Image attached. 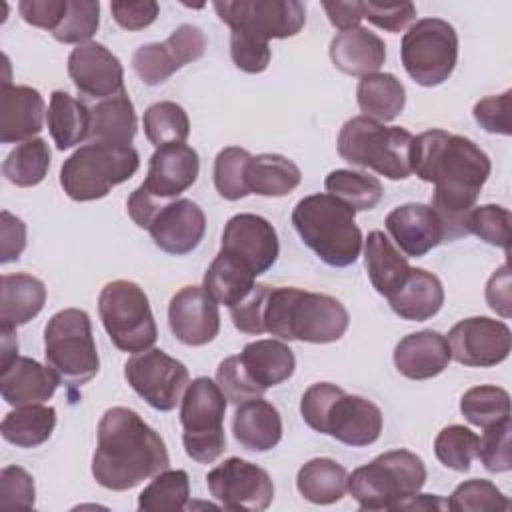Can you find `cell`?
Masks as SVG:
<instances>
[{
    "instance_id": "cell-28",
    "label": "cell",
    "mask_w": 512,
    "mask_h": 512,
    "mask_svg": "<svg viewBox=\"0 0 512 512\" xmlns=\"http://www.w3.org/2000/svg\"><path fill=\"white\" fill-rule=\"evenodd\" d=\"M386 300L400 318L424 322L440 312L444 304V288L432 272L424 268H410L404 282Z\"/></svg>"
},
{
    "instance_id": "cell-10",
    "label": "cell",
    "mask_w": 512,
    "mask_h": 512,
    "mask_svg": "<svg viewBox=\"0 0 512 512\" xmlns=\"http://www.w3.org/2000/svg\"><path fill=\"white\" fill-rule=\"evenodd\" d=\"M98 314L112 344L122 352H144L158 338L148 296L136 282H108L98 296Z\"/></svg>"
},
{
    "instance_id": "cell-40",
    "label": "cell",
    "mask_w": 512,
    "mask_h": 512,
    "mask_svg": "<svg viewBox=\"0 0 512 512\" xmlns=\"http://www.w3.org/2000/svg\"><path fill=\"white\" fill-rule=\"evenodd\" d=\"M324 188L330 196L342 200L354 212L376 208L384 196V188L376 176L348 168L332 170L324 180Z\"/></svg>"
},
{
    "instance_id": "cell-47",
    "label": "cell",
    "mask_w": 512,
    "mask_h": 512,
    "mask_svg": "<svg viewBox=\"0 0 512 512\" xmlns=\"http://www.w3.org/2000/svg\"><path fill=\"white\" fill-rule=\"evenodd\" d=\"M446 502L448 510L454 512H502L510 508V500L490 480L482 478L458 484Z\"/></svg>"
},
{
    "instance_id": "cell-37",
    "label": "cell",
    "mask_w": 512,
    "mask_h": 512,
    "mask_svg": "<svg viewBox=\"0 0 512 512\" xmlns=\"http://www.w3.org/2000/svg\"><path fill=\"white\" fill-rule=\"evenodd\" d=\"M46 122L56 148L68 150L88 138L90 108L84 102L72 98L68 92L56 90L50 96Z\"/></svg>"
},
{
    "instance_id": "cell-13",
    "label": "cell",
    "mask_w": 512,
    "mask_h": 512,
    "mask_svg": "<svg viewBox=\"0 0 512 512\" xmlns=\"http://www.w3.org/2000/svg\"><path fill=\"white\" fill-rule=\"evenodd\" d=\"M214 10L230 30L264 42L292 38L306 24V6L298 0H224L214 2Z\"/></svg>"
},
{
    "instance_id": "cell-42",
    "label": "cell",
    "mask_w": 512,
    "mask_h": 512,
    "mask_svg": "<svg viewBox=\"0 0 512 512\" xmlns=\"http://www.w3.org/2000/svg\"><path fill=\"white\" fill-rule=\"evenodd\" d=\"M142 124L146 138L156 148L168 144H184L190 134V120L186 110L170 100H162L148 106Z\"/></svg>"
},
{
    "instance_id": "cell-44",
    "label": "cell",
    "mask_w": 512,
    "mask_h": 512,
    "mask_svg": "<svg viewBox=\"0 0 512 512\" xmlns=\"http://www.w3.org/2000/svg\"><path fill=\"white\" fill-rule=\"evenodd\" d=\"M462 416L480 428L510 418V394L492 384H482L466 390L460 398Z\"/></svg>"
},
{
    "instance_id": "cell-6",
    "label": "cell",
    "mask_w": 512,
    "mask_h": 512,
    "mask_svg": "<svg viewBox=\"0 0 512 512\" xmlns=\"http://www.w3.org/2000/svg\"><path fill=\"white\" fill-rule=\"evenodd\" d=\"M414 136L400 126H384L368 116L346 120L338 134V154L352 166L370 168L390 180L412 174Z\"/></svg>"
},
{
    "instance_id": "cell-7",
    "label": "cell",
    "mask_w": 512,
    "mask_h": 512,
    "mask_svg": "<svg viewBox=\"0 0 512 512\" xmlns=\"http://www.w3.org/2000/svg\"><path fill=\"white\" fill-rule=\"evenodd\" d=\"M426 482L422 458L410 450H390L348 476V492L362 510H398Z\"/></svg>"
},
{
    "instance_id": "cell-23",
    "label": "cell",
    "mask_w": 512,
    "mask_h": 512,
    "mask_svg": "<svg viewBox=\"0 0 512 512\" xmlns=\"http://www.w3.org/2000/svg\"><path fill=\"white\" fill-rule=\"evenodd\" d=\"M384 224L396 246L410 258H422L444 242L440 218L430 204L410 202L396 206Z\"/></svg>"
},
{
    "instance_id": "cell-54",
    "label": "cell",
    "mask_w": 512,
    "mask_h": 512,
    "mask_svg": "<svg viewBox=\"0 0 512 512\" xmlns=\"http://www.w3.org/2000/svg\"><path fill=\"white\" fill-rule=\"evenodd\" d=\"M362 18L386 32H400L416 18V6L412 2H362Z\"/></svg>"
},
{
    "instance_id": "cell-18",
    "label": "cell",
    "mask_w": 512,
    "mask_h": 512,
    "mask_svg": "<svg viewBox=\"0 0 512 512\" xmlns=\"http://www.w3.org/2000/svg\"><path fill=\"white\" fill-rule=\"evenodd\" d=\"M168 324L182 344L204 346L220 332L218 302L204 286H184L168 304Z\"/></svg>"
},
{
    "instance_id": "cell-51",
    "label": "cell",
    "mask_w": 512,
    "mask_h": 512,
    "mask_svg": "<svg viewBox=\"0 0 512 512\" xmlns=\"http://www.w3.org/2000/svg\"><path fill=\"white\" fill-rule=\"evenodd\" d=\"M216 384L232 404H242L254 398H262L264 390L248 376L238 356L224 358L216 368Z\"/></svg>"
},
{
    "instance_id": "cell-33",
    "label": "cell",
    "mask_w": 512,
    "mask_h": 512,
    "mask_svg": "<svg viewBox=\"0 0 512 512\" xmlns=\"http://www.w3.org/2000/svg\"><path fill=\"white\" fill-rule=\"evenodd\" d=\"M364 264L378 294L388 298L408 276L410 266L382 230H372L364 242Z\"/></svg>"
},
{
    "instance_id": "cell-34",
    "label": "cell",
    "mask_w": 512,
    "mask_h": 512,
    "mask_svg": "<svg viewBox=\"0 0 512 512\" xmlns=\"http://www.w3.org/2000/svg\"><path fill=\"white\" fill-rule=\"evenodd\" d=\"M136 112L132 100L124 94L100 100L90 108V142H108L130 146L136 136Z\"/></svg>"
},
{
    "instance_id": "cell-25",
    "label": "cell",
    "mask_w": 512,
    "mask_h": 512,
    "mask_svg": "<svg viewBox=\"0 0 512 512\" xmlns=\"http://www.w3.org/2000/svg\"><path fill=\"white\" fill-rule=\"evenodd\" d=\"M58 384L60 380L48 364L42 366L38 360L28 356H16L0 368L2 398L14 408L42 404L44 400L52 398Z\"/></svg>"
},
{
    "instance_id": "cell-22",
    "label": "cell",
    "mask_w": 512,
    "mask_h": 512,
    "mask_svg": "<svg viewBox=\"0 0 512 512\" xmlns=\"http://www.w3.org/2000/svg\"><path fill=\"white\" fill-rule=\"evenodd\" d=\"M200 158L188 144L156 148L148 162V174L140 184L152 198L164 202L186 192L198 178Z\"/></svg>"
},
{
    "instance_id": "cell-57",
    "label": "cell",
    "mask_w": 512,
    "mask_h": 512,
    "mask_svg": "<svg viewBox=\"0 0 512 512\" xmlns=\"http://www.w3.org/2000/svg\"><path fill=\"white\" fill-rule=\"evenodd\" d=\"M110 12L120 28L136 32V30L148 28L158 18L160 6L154 0H136V2L114 0L110 4Z\"/></svg>"
},
{
    "instance_id": "cell-16",
    "label": "cell",
    "mask_w": 512,
    "mask_h": 512,
    "mask_svg": "<svg viewBox=\"0 0 512 512\" xmlns=\"http://www.w3.org/2000/svg\"><path fill=\"white\" fill-rule=\"evenodd\" d=\"M450 356L470 368H490L504 362L512 348V332L502 320L488 316L464 318L448 332Z\"/></svg>"
},
{
    "instance_id": "cell-46",
    "label": "cell",
    "mask_w": 512,
    "mask_h": 512,
    "mask_svg": "<svg viewBox=\"0 0 512 512\" xmlns=\"http://www.w3.org/2000/svg\"><path fill=\"white\" fill-rule=\"evenodd\" d=\"M434 454L450 470L468 472L478 454V436L460 424L446 426L434 440Z\"/></svg>"
},
{
    "instance_id": "cell-12",
    "label": "cell",
    "mask_w": 512,
    "mask_h": 512,
    "mask_svg": "<svg viewBox=\"0 0 512 512\" xmlns=\"http://www.w3.org/2000/svg\"><path fill=\"white\" fill-rule=\"evenodd\" d=\"M400 58L408 76L420 86L446 82L458 60V34L442 18H422L402 36Z\"/></svg>"
},
{
    "instance_id": "cell-27",
    "label": "cell",
    "mask_w": 512,
    "mask_h": 512,
    "mask_svg": "<svg viewBox=\"0 0 512 512\" xmlns=\"http://www.w3.org/2000/svg\"><path fill=\"white\" fill-rule=\"evenodd\" d=\"M328 52L340 72L360 78L378 72L386 60L384 40L362 26L336 34Z\"/></svg>"
},
{
    "instance_id": "cell-26",
    "label": "cell",
    "mask_w": 512,
    "mask_h": 512,
    "mask_svg": "<svg viewBox=\"0 0 512 512\" xmlns=\"http://www.w3.org/2000/svg\"><path fill=\"white\" fill-rule=\"evenodd\" d=\"M450 360L448 340L436 330L412 332L394 348V366L410 380L434 378L448 368Z\"/></svg>"
},
{
    "instance_id": "cell-9",
    "label": "cell",
    "mask_w": 512,
    "mask_h": 512,
    "mask_svg": "<svg viewBox=\"0 0 512 512\" xmlns=\"http://www.w3.org/2000/svg\"><path fill=\"white\" fill-rule=\"evenodd\" d=\"M44 356L60 384L82 386L90 382L100 370V358L88 312L80 308L56 312L44 328Z\"/></svg>"
},
{
    "instance_id": "cell-41",
    "label": "cell",
    "mask_w": 512,
    "mask_h": 512,
    "mask_svg": "<svg viewBox=\"0 0 512 512\" xmlns=\"http://www.w3.org/2000/svg\"><path fill=\"white\" fill-rule=\"evenodd\" d=\"M50 168V148L46 140L32 138L22 144H18L4 160L2 174L4 178L18 186V188H30L40 184Z\"/></svg>"
},
{
    "instance_id": "cell-50",
    "label": "cell",
    "mask_w": 512,
    "mask_h": 512,
    "mask_svg": "<svg viewBox=\"0 0 512 512\" xmlns=\"http://www.w3.org/2000/svg\"><path fill=\"white\" fill-rule=\"evenodd\" d=\"M510 432L512 424L510 418L494 422L484 428L482 436L478 438V458L482 460L488 472L500 474L512 468V454H510Z\"/></svg>"
},
{
    "instance_id": "cell-61",
    "label": "cell",
    "mask_w": 512,
    "mask_h": 512,
    "mask_svg": "<svg viewBox=\"0 0 512 512\" xmlns=\"http://www.w3.org/2000/svg\"><path fill=\"white\" fill-rule=\"evenodd\" d=\"M328 20L340 32L358 28L362 20V2H322Z\"/></svg>"
},
{
    "instance_id": "cell-52",
    "label": "cell",
    "mask_w": 512,
    "mask_h": 512,
    "mask_svg": "<svg viewBox=\"0 0 512 512\" xmlns=\"http://www.w3.org/2000/svg\"><path fill=\"white\" fill-rule=\"evenodd\" d=\"M230 56L238 70L246 74H260L268 68L272 52L268 42L248 36L244 32H230Z\"/></svg>"
},
{
    "instance_id": "cell-24",
    "label": "cell",
    "mask_w": 512,
    "mask_h": 512,
    "mask_svg": "<svg viewBox=\"0 0 512 512\" xmlns=\"http://www.w3.org/2000/svg\"><path fill=\"white\" fill-rule=\"evenodd\" d=\"M44 112V98L36 88L4 80L0 88V142L32 140L42 130Z\"/></svg>"
},
{
    "instance_id": "cell-49",
    "label": "cell",
    "mask_w": 512,
    "mask_h": 512,
    "mask_svg": "<svg viewBox=\"0 0 512 512\" xmlns=\"http://www.w3.org/2000/svg\"><path fill=\"white\" fill-rule=\"evenodd\" d=\"M468 234L478 236L486 244L498 246L508 254L510 246V210L498 204L474 206L466 220Z\"/></svg>"
},
{
    "instance_id": "cell-30",
    "label": "cell",
    "mask_w": 512,
    "mask_h": 512,
    "mask_svg": "<svg viewBox=\"0 0 512 512\" xmlns=\"http://www.w3.org/2000/svg\"><path fill=\"white\" fill-rule=\"evenodd\" d=\"M46 304V286L40 278L16 272L2 276L0 324L2 328L22 326L36 318Z\"/></svg>"
},
{
    "instance_id": "cell-36",
    "label": "cell",
    "mask_w": 512,
    "mask_h": 512,
    "mask_svg": "<svg viewBox=\"0 0 512 512\" xmlns=\"http://www.w3.org/2000/svg\"><path fill=\"white\" fill-rule=\"evenodd\" d=\"M356 100L362 116H368L378 122L394 120L406 104L404 84L390 72H374L362 76L356 88Z\"/></svg>"
},
{
    "instance_id": "cell-5",
    "label": "cell",
    "mask_w": 512,
    "mask_h": 512,
    "mask_svg": "<svg viewBox=\"0 0 512 512\" xmlns=\"http://www.w3.org/2000/svg\"><path fill=\"white\" fill-rule=\"evenodd\" d=\"M300 414L312 430L356 448L374 444L384 422L374 402L346 394L330 382H316L302 394Z\"/></svg>"
},
{
    "instance_id": "cell-17",
    "label": "cell",
    "mask_w": 512,
    "mask_h": 512,
    "mask_svg": "<svg viewBox=\"0 0 512 512\" xmlns=\"http://www.w3.org/2000/svg\"><path fill=\"white\" fill-rule=\"evenodd\" d=\"M204 50V32L194 24H182L164 42L140 46L132 56V68L144 84L156 86L166 82L182 66L202 58Z\"/></svg>"
},
{
    "instance_id": "cell-2",
    "label": "cell",
    "mask_w": 512,
    "mask_h": 512,
    "mask_svg": "<svg viewBox=\"0 0 512 512\" xmlns=\"http://www.w3.org/2000/svg\"><path fill=\"white\" fill-rule=\"evenodd\" d=\"M170 464L162 436L130 408L114 406L98 424V444L92 456L94 480L114 492H124L154 478Z\"/></svg>"
},
{
    "instance_id": "cell-4",
    "label": "cell",
    "mask_w": 512,
    "mask_h": 512,
    "mask_svg": "<svg viewBox=\"0 0 512 512\" xmlns=\"http://www.w3.org/2000/svg\"><path fill=\"white\" fill-rule=\"evenodd\" d=\"M356 212L330 194H310L296 202L292 224L302 242L328 266L344 268L362 252Z\"/></svg>"
},
{
    "instance_id": "cell-38",
    "label": "cell",
    "mask_w": 512,
    "mask_h": 512,
    "mask_svg": "<svg viewBox=\"0 0 512 512\" xmlns=\"http://www.w3.org/2000/svg\"><path fill=\"white\" fill-rule=\"evenodd\" d=\"M296 488L312 504H334L348 490V472L332 458H312L298 470Z\"/></svg>"
},
{
    "instance_id": "cell-11",
    "label": "cell",
    "mask_w": 512,
    "mask_h": 512,
    "mask_svg": "<svg viewBox=\"0 0 512 512\" xmlns=\"http://www.w3.org/2000/svg\"><path fill=\"white\" fill-rule=\"evenodd\" d=\"M180 406V424L182 444L186 454L200 462L210 464L226 448L224 434V414H226V396L216 382L206 376L194 378L184 394Z\"/></svg>"
},
{
    "instance_id": "cell-62",
    "label": "cell",
    "mask_w": 512,
    "mask_h": 512,
    "mask_svg": "<svg viewBox=\"0 0 512 512\" xmlns=\"http://www.w3.org/2000/svg\"><path fill=\"white\" fill-rule=\"evenodd\" d=\"M448 502L434 494H414L400 504L398 510H444Z\"/></svg>"
},
{
    "instance_id": "cell-15",
    "label": "cell",
    "mask_w": 512,
    "mask_h": 512,
    "mask_svg": "<svg viewBox=\"0 0 512 512\" xmlns=\"http://www.w3.org/2000/svg\"><path fill=\"white\" fill-rule=\"evenodd\" d=\"M206 484L212 498L226 510L262 512L274 500V484L268 472L236 456L212 468Z\"/></svg>"
},
{
    "instance_id": "cell-19",
    "label": "cell",
    "mask_w": 512,
    "mask_h": 512,
    "mask_svg": "<svg viewBox=\"0 0 512 512\" xmlns=\"http://www.w3.org/2000/svg\"><path fill=\"white\" fill-rule=\"evenodd\" d=\"M220 250L238 256L260 276L274 266L280 244L274 226L266 218L244 212L226 222Z\"/></svg>"
},
{
    "instance_id": "cell-29",
    "label": "cell",
    "mask_w": 512,
    "mask_h": 512,
    "mask_svg": "<svg viewBox=\"0 0 512 512\" xmlns=\"http://www.w3.org/2000/svg\"><path fill=\"white\" fill-rule=\"evenodd\" d=\"M236 442L250 452H268L282 438V418L274 404L254 398L238 404L232 418Z\"/></svg>"
},
{
    "instance_id": "cell-59",
    "label": "cell",
    "mask_w": 512,
    "mask_h": 512,
    "mask_svg": "<svg viewBox=\"0 0 512 512\" xmlns=\"http://www.w3.org/2000/svg\"><path fill=\"white\" fill-rule=\"evenodd\" d=\"M26 248V224L10 214L8 210L0 212V262L8 264L20 258Z\"/></svg>"
},
{
    "instance_id": "cell-43",
    "label": "cell",
    "mask_w": 512,
    "mask_h": 512,
    "mask_svg": "<svg viewBox=\"0 0 512 512\" xmlns=\"http://www.w3.org/2000/svg\"><path fill=\"white\" fill-rule=\"evenodd\" d=\"M190 498V480L184 470H162L140 492L138 510L144 512H178Z\"/></svg>"
},
{
    "instance_id": "cell-32",
    "label": "cell",
    "mask_w": 512,
    "mask_h": 512,
    "mask_svg": "<svg viewBox=\"0 0 512 512\" xmlns=\"http://www.w3.org/2000/svg\"><path fill=\"white\" fill-rule=\"evenodd\" d=\"M256 286V272L238 256L220 250L204 274V290L228 308L244 300Z\"/></svg>"
},
{
    "instance_id": "cell-21",
    "label": "cell",
    "mask_w": 512,
    "mask_h": 512,
    "mask_svg": "<svg viewBox=\"0 0 512 512\" xmlns=\"http://www.w3.org/2000/svg\"><path fill=\"white\" fill-rule=\"evenodd\" d=\"M148 232L162 252L184 256L202 242L206 232V216L202 208L188 198L170 200L158 208Z\"/></svg>"
},
{
    "instance_id": "cell-58",
    "label": "cell",
    "mask_w": 512,
    "mask_h": 512,
    "mask_svg": "<svg viewBox=\"0 0 512 512\" xmlns=\"http://www.w3.org/2000/svg\"><path fill=\"white\" fill-rule=\"evenodd\" d=\"M68 0H20L18 12L30 26L54 32L66 16Z\"/></svg>"
},
{
    "instance_id": "cell-31",
    "label": "cell",
    "mask_w": 512,
    "mask_h": 512,
    "mask_svg": "<svg viewBox=\"0 0 512 512\" xmlns=\"http://www.w3.org/2000/svg\"><path fill=\"white\" fill-rule=\"evenodd\" d=\"M248 376L266 392L272 386L282 384L294 374V352L280 340L264 338L244 346L238 354Z\"/></svg>"
},
{
    "instance_id": "cell-45",
    "label": "cell",
    "mask_w": 512,
    "mask_h": 512,
    "mask_svg": "<svg viewBox=\"0 0 512 512\" xmlns=\"http://www.w3.org/2000/svg\"><path fill=\"white\" fill-rule=\"evenodd\" d=\"M250 152L240 146H228L222 148L214 158V186L216 192L224 200H240L246 198L248 186H246V166L250 162Z\"/></svg>"
},
{
    "instance_id": "cell-14",
    "label": "cell",
    "mask_w": 512,
    "mask_h": 512,
    "mask_svg": "<svg viewBox=\"0 0 512 512\" xmlns=\"http://www.w3.org/2000/svg\"><path fill=\"white\" fill-rule=\"evenodd\" d=\"M124 376L132 390L160 412L174 410L190 384L188 368L160 348L134 354L124 364Z\"/></svg>"
},
{
    "instance_id": "cell-55",
    "label": "cell",
    "mask_w": 512,
    "mask_h": 512,
    "mask_svg": "<svg viewBox=\"0 0 512 512\" xmlns=\"http://www.w3.org/2000/svg\"><path fill=\"white\" fill-rule=\"evenodd\" d=\"M510 96L512 90H506L498 96H486L474 104V120L490 134L510 136Z\"/></svg>"
},
{
    "instance_id": "cell-3",
    "label": "cell",
    "mask_w": 512,
    "mask_h": 512,
    "mask_svg": "<svg viewBox=\"0 0 512 512\" xmlns=\"http://www.w3.org/2000/svg\"><path fill=\"white\" fill-rule=\"evenodd\" d=\"M262 324L264 332L282 340L330 344L344 336L350 316L344 304L328 294L278 286L266 296Z\"/></svg>"
},
{
    "instance_id": "cell-8",
    "label": "cell",
    "mask_w": 512,
    "mask_h": 512,
    "mask_svg": "<svg viewBox=\"0 0 512 512\" xmlns=\"http://www.w3.org/2000/svg\"><path fill=\"white\" fill-rule=\"evenodd\" d=\"M140 168L136 148L88 142L70 154L60 168V186L68 198L90 202L104 198L114 186L130 180Z\"/></svg>"
},
{
    "instance_id": "cell-53",
    "label": "cell",
    "mask_w": 512,
    "mask_h": 512,
    "mask_svg": "<svg viewBox=\"0 0 512 512\" xmlns=\"http://www.w3.org/2000/svg\"><path fill=\"white\" fill-rule=\"evenodd\" d=\"M34 478L20 466H6L0 472V504L6 508H34Z\"/></svg>"
},
{
    "instance_id": "cell-35",
    "label": "cell",
    "mask_w": 512,
    "mask_h": 512,
    "mask_svg": "<svg viewBox=\"0 0 512 512\" xmlns=\"http://www.w3.org/2000/svg\"><path fill=\"white\" fill-rule=\"evenodd\" d=\"M302 180L300 168L282 154L252 156L246 166V186L250 194L258 196H288Z\"/></svg>"
},
{
    "instance_id": "cell-60",
    "label": "cell",
    "mask_w": 512,
    "mask_h": 512,
    "mask_svg": "<svg viewBox=\"0 0 512 512\" xmlns=\"http://www.w3.org/2000/svg\"><path fill=\"white\" fill-rule=\"evenodd\" d=\"M486 302L502 318H510V272L508 264H502L486 284Z\"/></svg>"
},
{
    "instance_id": "cell-48",
    "label": "cell",
    "mask_w": 512,
    "mask_h": 512,
    "mask_svg": "<svg viewBox=\"0 0 512 512\" xmlns=\"http://www.w3.org/2000/svg\"><path fill=\"white\" fill-rule=\"evenodd\" d=\"M100 26V2L68 0L66 16L52 36L62 44H86Z\"/></svg>"
},
{
    "instance_id": "cell-39",
    "label": "cell",
    "mask_w": 512,
    "mask_h": 512,
    "mask_svg": "<svg viewBox=\"0 0 512 512\" xmlns=\"http://www.w3.org/2000/svg\"><path fill=\"white\" fill-rule=\"evenodd\" d=\"M56 426V410L44 404L16 406L0 424L2 438L18 448H36L44 444Z\"/></svg>"
},
{
    "instance_id": "cell-56",
    "label": "cell",
    "mask_w": 512,
    "mask_h": 512,
    "mask_svg": "<svg viewBox=\"0 0 512 512\" xmlns=\"http://www.w3.org/2000/svg\"><path fill=\"white\" fill-rule=\"evenodd\" d=\"M270 292L268 284H256L250 294L240 300L236 306L228 308L230 318L236 330L244 334H264V324H262V312H264V302Z\"/></svg>"
},
{
    "instance_id": "cell-1",
    "label": "cell",
    "mask_w": 512,
    "mask_h": 512,
    "mask_svg": "<svg viewBox=\"0 0 512 512\" xmlns=\"http://www.w3.org/2000/svg\"><path fill=\"white\" fill-rule=\"evenodd\" d=\"M488 154L470 138L440 128L414 136L412 172L434 184L432 210L440 218L444 242L468 234L466 220L490 176Z\"/></svg>"
},
{
    "instance_id": "cell-20",
    "label": "cell",
    "mask_w": 512,
    "mask_h": 512,
    "mask_svg": "<svg viewBox=\"0 0 512 512\" xmlns=\"http://www.w3.org/2000/svg\"><path fill=\"white\" fill-rule=\"evenodd\" d=\"M68 74L84 96L106 100L124 94V68L104 44H78L68 56Z\"/></svg>"
}]
</instances>
